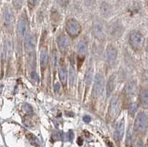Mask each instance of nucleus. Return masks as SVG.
Here are the masks:
<instances>
[{
	"instance_id": "9",
	"label": "nucleus",
	"mask_w": 148,
	"mask_h": 147,
	"mask_svg": "<svg viewBox=\"0 0 148 147\" xmlns=\"http://www.w3.org/2000/svg\"><path fill=\"white\" fill-rule=\"evenodd\" d=\"M27 27V22L26 18H25V17H22L17 23V33H18V35L19 36L23 37L25 35Z\"/></svg>"
},
{
	"instance_id": "13",
	"label": "nucleus",
	"mask_w": 148,
	"mask_h": 147,
	"mask_svg": "<svg viewBox=\"0 0 148 147\" xmlns=\"http://www.w3.org/2000/svg\"><path fill=\"white\" fill-rule=\"evenodd\" d=\"M57 44L58 46H59V49H60L62 52L67 50V47H68V39L66 37V36L62 34L61 36H59L57 39Z\"/></svg>"
},
{
	"instance_id": "1",
	"label": "nucleus",
	"mask_w": 148,
	"mask_h": 147,
	"mask_svg": "<svg viewBox=\"0 0 148 147\" xmlns=\"http://www.w3.org/2000/svg\"><path fill=\"white\" fill-rule=\"evenodd\" d=\"M66 30L67 34L71 36H77L82 30L81 25L76 20L71 18L67 21L66 23Z\"/></svg>"
},
{
	"instance_id": "27",
	"label": "nucleus",
	"mask_w": 148,
	"mask_h": 147,
	"mask_svg": "<svg viewBox=\"0 0 148 147\" xmlns=\"http://www.w3.org/2000/svg\"><path fill=\"white\" fill-rule=\"evenodd\" d=\"M27 137V138L29 139V140H30V142H31V144H34V142H36V143L37 142L36 137L34 135H32V134H28Z\"/></svg>"
},
{
	"instance_id": "25",
	"label": "nucleus",
	"mask_w": 148,
	"mask_h": 147,
	"mask_svg": "<svg viewBox=\"0 0 148 147\" xmlns=\"http://www.w3.org/2000/svg\"><path fill=\"white\" fill-rule=\"evenodd\" d=\"M51 64L53 68H55L57 65V53L56 50H53L52 54V57H51Z\"/></svg>"
},
{
	"instance_id": "14",
	"label": "nucleus",
	"mask_w": 148,
	"mask_h": 147,
	"mask_svg": "<svg viewBox=\"0 0 148 147\" xmlns=\"http://www.w3.org/2000/svg\"><path fill=\"white\" fill-rule=\"evenodd\" d=\"M76 50H77L78 53L80 55H85L87 51H88V45L84 41H80L77 44L76 46Z\"/></svg>"
},
{
	"instance_id": "11",
	"label": "nucleus",
	"mask_w": 148,
	"mask_h": 147,
	"mask_svg": "<svg viewBox=\"0 0 148 147\" xmlns=\"http://www.w3.org/2000/svg\"><path fill=\"white\" fill-rule=\"evenodd\" d=\"M136 87L137 84L136 81H131L128 82L127 84L125 85V93L126 94L127 96H133L136 94Z\"/></svg>"
},
{
	"instance_id": "12",
	"label": "nucleus",
	"mask_w": 148,
	"mask_h": 147,
	"mask_svg": "<svg viewBox=\"0 0 148 147\" xmlns=\"http://www.w3.org/2000/svg\"><path fill=\"white\" fill-rule=\"evenodd\" d=\"M124 131H125V124H124L123 120H121L120 122L118 123V124L116 126V130H115L114 137L116 140H120L122 138Z\"/></svg>"
},
{
	"instance_id": "20",
	"label": "nucleus",
	"mask_w": 148,
	"mask_h": 147,
	"mask_svg": "<svg viewBox=\"0 0 148 147\" xmlns=\"http://www.w3.org/2000/svg\"><path fill=\"white\" fill-rule=\"evenodd\" d=\"M69 81H70V85L71 87L74 85L75 81H76V71L74 70L73 67H70L69 70Z\"/></svg>"
},
{
	"instance_id": "8",
	"label": "nucleus",
	"mask_w": 148,
	"mask_h": 147,
	"mask_svg": "<svg viewBox=\"0 0 148 147\" xmlns=\"http://www.w3.org/2000/svg\"><path fill=\"white\" fill-rule=\"evenodd\" d=\"M117 56V50L113 46H108L105 51V59L109 63H113L115 62Z\"/></svg>"
},
{
	"instance_id": "6",
	"label": "nucleus",
	"mask_w": 148,
	"mask_h": 147,
	"mask_svg": "<svg viewBox=\"0 0 148 147\" xmlns=\"http://www.w3.org/2000/svg\"><path fill=\"white\" fill-rule=\"evenodd\" d=\"M119 99L116 97H114L112 98L110 101V107H109V115L111 117L115 118L117 116V115L119 112Z\"/></svg>"
},
{
	"instance_id": "33",
	"label": "nucleus",
	"mask_w": 148,
	"mask_h": 147,
	"mask_svg": "<svg viewBox=\"0 0 148 147\" xmlns=\"http://www.w3.org/2000/svg\"><path fill=\"white\" fill-rule=\"evenodd\" d=\"M77 144H79V146H82V144H83V140H82V137H79V138H78V140H77Z\"/></svg>"
},
{
	"instance_id": "26",
	"label": "nucleus",
	"mask_w": 148,
	"mask_h": 147,
	"mask_svg": "<svg viewBox=\"0 0 148 147\" xmlns=\"http://www.w3.org/2000/svg\"><path fill=\"white\" fill-rule=\"evenodd\" d=\"M22 109H23V110L25 111L26 113H27V114H32L33 113L32 107H30L29 104H24V105L22 106Z\"/></svg>"
},
{
	"instance_id": "21",
	"label": "nucleus",
	"mask_w": 148,
	"mask_h": 147,
	"mask_svg": "<svg viewBox=\"0 0 148 147\" xmlns=\"http://www.w3.org/2000/svg\"><path fill=\"white\" fill-rule=\"evenodd\" d=\"M92 75H93V70L92 68L88 69L85 75V82L87 85H90L92 80Z\"/></svg>"
},
{
	"instance_id": "23",
	"label": "nucleus",
	"mask_w": 148,
	"mask_h": 147,
	"mask_svg": "<svg viewBox=\"0 0 148 147\" xmlns=\"http://www.w3.org/2000/svg\"><path fill=\"white\" fill-rule=\"evenodd\" d=\"M12 4L16 10H20L24 5V0H12Z\"/></svg>"
},
{
	"instance_id": "30",
	"label": "nucleus",
	"mask_w": 148,
	"mask_h": 147,
	"mask_svg": "<svg viewBox=\"0 0 148 147\" xmlns=\"http://www.w3.org/2000/svg\"><path fill=\"white\" fill-rule=\"evenodd\" d=\"M56 2L60 5H66L69 3L70 0H56Z\"/></svg>"
},
{
	"instance_id": "2",
	"label": "nucleus",
	"mask_w": 148,
	"mask_h": 147,
	"mask_svg": "<svg viewBox=\"0 0 148 147\" xmlns=\"http://www.w3.org/2000/svg\"><path fill=\"white\" fill-rule=\"evenodd\" d=\"M104 76L101 74H96V77H95L94 84H93V89H92V92H93L94 96H96V97H99L100 95L102 94L103 90H104Z\"/></svg>"
},
{
	"instance_id": "10",
	"label": "nucleus",
	"mask_w": 148,
	"mask_h": 147,
	"mask_svg": "<svg viewBox=\"0 0 148 147\" xmlns=\"http://www.w3.org/2000/svg\"><path fill=\"white\" fill-rule=\"evenodd\" d=\"M36 44V39L33 34H28L25 37V49L27 51L30 52L32 51L35 47Z\"/></svg>"
},
{
	"instance_id": "4",
	"label": "nucleus",
	"mask_w": 148,
	"mask_h": 147,
	"mask_svg": "<svg viewBox=\"0 0 148 147\" xmlns=\"http://www.w3.org/2000/svg\"><path fill=\"white\" fill-rule=\"evenodd\" d=\"M135 129L138 132H144L147 126V117L145 112H140L135 120Z\"/></svg>"
},
{
	"instance_id": "28",
	"label": "nucleus",
	"mask_w": 148,
	"mask_h": 147,
	"mask_svg": "<svg viewBox=\"0 0 148 147\" xmlns=\"http://www.w3.org/2000/svg\"><path fill=\"white\" fill-rule=\"evenodd\" d=\"M30 76H31V79H33L34 81H35L38 82L39 81V75H38V74L36 73V72H31V74H30Z\"/></svg>"
},
{
	"instance_id": "18",
	"label": "nucleus",
	"mask_w": 148,
	"mask_h": 147,
	"mask_svg": "<svg viewBox=\"0 0 148 147\" xmlns=\"http://www.w3.org/2000/svg\"><path fill=\"white\" fill-rule=\"evenodd\" d=\"M47 59H48V54H47V50L46 49H43L41 52V56H40V62H41V66L42 68L47 66Z\"/></svg>"
},
{
	"instance_id": "31",
	"label": "nucleus",
	"mask_w": 148,
	"mask_h": 147,
	"mask_svg": "<svg viewBox=\"0 0 148 147\" xmlns=\"http://www.w3.org/2000/svg\"><path fill=\"white\" fill-rule=\"evenodd\" d=\"M60 90V84H59V83H56V84L54 85V91L55 92H59V91Z\"/></svg>"
},
{
	"instance_id": "15",
	"label": "nucleus",
	"mask_w": 148,
	"mask_h": 147,
	"mask_svg": "<svg viewBox=\"0 0 148 147\" xmlns=\"http://www.w3.org/2000/svg\"><path fill=\"white\" fill-rule=\"evenodd\" d=\"M59 75L60 78L61 82L62 83L63 85H65L67 83V70L64 66H61L59 67Z\"/></svg>"
},
{
	"instance_id": "32",
	"label": "nucleus",
	"mask_w": 148,
	"mask_h": 147,
	"mask_svg": "<svg viewBox=\"0 0 148 147\" xmlns=\"http://www.w3.org/2000/svg\"><path fill=\"white\" fill-rule=\"evenodd\" d=\"M83 120H84V122H86V123H89L90 121L91 118H90V116H84V118H83Z\"/></svg>"
},
{
	"instance_id": "29",
	"label": "nucleus",
	"mask_w": 148,
	"mask_h": 147,
	"mask_svg": "<svg viewBox=\"0 0 148 147\" xmlns=\"http://www.w3.org/2000/svg\"><path fill=\"white\" fill-rule=\"evenodd\" d=\"M27 1L28 5H30V6H31V7H34V6H36V4L38 3V2H39V0H27Z\"/></svg>"
},
{
	"instance_id": "5",
	"label": "nucleus",
	"mask_w": 148,
	"mask_h": 147,
	"mask_svg": "<svg viewBox=\"0 0 148 147\" xmlns=\"http://www.w3.org/2000/svg\"><path fill=\"white\" fill-rule=\"evenodd\" d=\"M3 23L6 27H10L14 22V14L13 10L8 6H5L2 11Z\"/></svg>"
},
{
	"instance_id": "7",
	"label": "nucleus",
	"mask_w": 148,
	"mask_h": 147,
	"mask_svg": "<svg viewBox=\"0 0 148 147\" xmlns=\"http://www.w3.org/2000/svg\"><path fill=\"white\" fill-rule=\"evenodd\" d=\"M92 33L97 39H103L105 36L104 25L99 22H96L92 26Z\"/></svg>"
},
{
	"instance_id": "34",
	"label": "nucleus",
	"mask_w": 148,
	"mask_h": 147,
	"mask_svg": "<svg viewBox=\"0 0 148 147\" xmlns=\"http://www.w3.org/2000/svg\"><path fill=\"white\" fill-rule=\"evenodd\" d=\"M73 133L71 131L69 132V140H73Z\"/></svg>"
},
{
	"instance_id": "19",
	"label": "nucleus",
	"mask_w": 148,
	"mask_h": 147,
	"mask_svg": "<svg viewBox=\"0 0 148 147\" xmlns=\"http://www.w3.org/2000/svg\"><path fill=\"white\" fill-rule=\"evenodd\" d=\"M111 9L110 7L109 6V5H108L107 3H103L101 6V13L104 16L108 17L109 16V15L110 14Z\"/></svg>"
},
{
	"instance_id": "24",
	"label": "nucleus",
	"mask_w": 148,
	"mask_h": 147,
	"mask_svg": "<svg viewBox=\"0 0 148 147\" xmlns=\"http://www.w3.org/2000/svg\"><path fill=\"white\" fill-rule=\"evenodd\" d=\"M137 109H138V106H137V104L136 103H133L130 105L129 109H128V112H129V114L130 116H134V114L136 112Z\"/></svg>"
},
{
	"instance_id": "17",
	"label": "nucleus",
	"mask_w": 148,
	"mask_h": 147,
	"mask_svg": "<svg viewBox=\"0 0 148 147\" xmlns=\"http://www.w3.org/2000/svg\"><path fill=\"white\" fill-rule=\"evenodd\" d=\"M140 102H141V105L144 107L147 108L148 104V96H147V90H144L141 91L139 95Z\"/></svg>"
},
{
	"instance_id": "3",
	"label": "nucleus",
	"mask_w": 148,
	"mask_h": 147,
	"mask_svg": "<svg viewBox=\"0 0 148 147\" xmlns=\"http://www.w3.org/2000/svg\"><path fill=\"white\" fill-rule=\"evenodd\" d=\"M145 37L138 32H133L130 35V44L134 49H140L143 47Z\"/></svg>"
},
{
	"instance_id": "22",
	"label": "nucleus",
	"mask_w": 148,
	"mask_h": 147,
	"mask_svg": "<svg viewBox=\"0 0 148 147\" xmlns=\"http://www.w3.org/2000/svg\"><path fill=\"white\" fill-rule=\"evenodd\" d=\"M133 127L131 126H130L128 128L127 133V137H126V144L127 145L130 146L131 145L132 140H133Z\"/></svg>"
},
{
	"instance_id": "16",
	"label": "nucleus",
	"mask_w": 148,
	"mask_h": 147,
	"mask_svg": "<svg viewBox=\"0 0 148 147\" xmlns=\"http://www.w3.org/2000/svg\"><path fill=\"white\" fill-rule=\"evenodd\" d=\"M115 88V77L113 75L110 76L108 80V84H107V95L110 96L113 93V91Z\"/></svg>"
}]
</instances>
